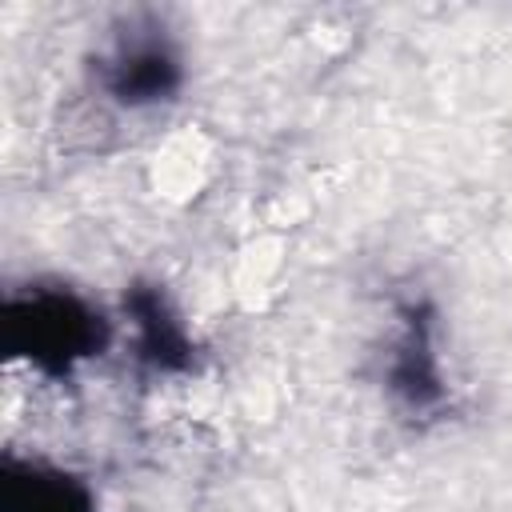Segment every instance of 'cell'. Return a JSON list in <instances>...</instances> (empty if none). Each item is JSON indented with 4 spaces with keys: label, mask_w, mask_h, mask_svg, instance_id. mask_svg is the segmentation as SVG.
Wrapping results in <instances>:
<instances>
[{
    "label": "cell",
    "mask_w": 512,
    "mask_h": 512,
    "mask_svg": "<svg viewBox=\"0 0 512 512\" xmlns=\"http://www.w3.org/2000/svg\"><path fill=\"white\" fill-rule=\"evenodd\" d=\"M388 388L408 404V408H428L444 396L440 388V364H436V352H432V340H428V324L424 316H408L404 324V336L392 352V368H388Z\"/></svg>",
    "instance_id": "3957f363"
},
{
    "label": "cell",
    "mask_w": 512,
    "mask_h": 512,
    "mask_svg": "<svg viewBox=\"0 0 512 512\" xmlns=\"http://www.w3.org/2000/svg\"><path fill=\"white\" fill-rule=\"evenodd\" d=\"M100 84L128 108L172 100L184 84L180 52L168 44V36H160V28H132L100 60Z\"/></svg>",
    "instance_id": "7a4b0ae2"
},
{
    "label": "cell",
    "mask_w": 512,
    "mask_h": 512,
    "mask_svg": "<svg viewBox=\"0 0 512 512\" xmlns=\"http://www.w3.org/2000/svg\"><path fill=\"white\" fill-rule=\"evenodd\" d=\"M128 312H132V328H136V348L148 364H156V368L188 364V352H192L188 332L172 316V308L164 304V296L156 288H136L128 296Z\"/></svg>",
    "instance_id": "277c9868"
},
{
    "label": "cell",
    "mask_w": 512,
    "mask_h": 512,
    "mask_svg": "<svg viewBox=\"0 0 512 512\" xmlns=\"http://www.w3.org/2000/svg\"><path fill=\"white\" fill-rule=\"evenodd\" d=\"M100 312L68 292H32L8 304V344L40 368L64 372L104 344Z\"/></svg>",
    "instance_id": "6da1fadb"
}]
</instances>
